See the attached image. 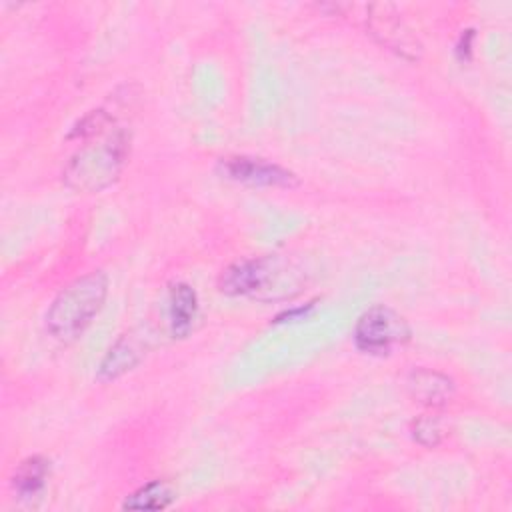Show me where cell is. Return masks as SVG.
Instances as JSON below:
<instances>
[{
    "instance_id": "1",
    "label": "cell",
    "mask_w": 512,
    "mask_h": 512,
    "mask_svg": "<svg viewBox=\"0 0 512 512\" xmlns=\"http://www.w3.org/2000/svg\"><path fill=\"white\" fill-rule=\"evenodd\" d=\"M228 296H246L260 302L284 300L294 296L300 286V272L280 256H258L234 262L218 280Z\"/></svg>"
},
{
    "instance_id": "2",
    "label": "cell",
    "mask_w": 512,
    "mask_h": 512,
    "mask_svg": "<svg viewBox=\"0 0 512 512\" xmlns=\"http://www.w3.org/2000/svg\"><path fill=\"white\" fill-rule=\"evenodd\" d=\"M108 278L104 272H88L58 292L46 312V330L58 342H74L92 324L104 306Z\"/></svg>"
},
{
    "instance_id": "3",
    "label": "cell",
    "mask_w": 512,
    "mask_h": 512,
    "mask_svg": "<svg viewBox=\"0 0 512 512\" xmlns=\"http://www.w3.org/2000/svg\"><path fill=\"white\" fill-rule=\"evenodd\" d=\"M130 152V136L124 128H114L96 142L82 146L66 164L62 180L76 192H100L122 172Z\"/></svg>"
},
{
    "instance_id": "4",
    "label": "cell",
    "mask_w": 512,
    "mask_h": 512,
    "mask_svg": "<svg viewBox=\"0 0 512 512\" xmlns=\"http://www.w3.org/2000/svg\"><path fill=\"white\" fill-rule=\"evenodd\" d=\"M410 338L408 322L390 306L378 304L368 308L354 326V344L360 352L386 356L394 346Z\"/></svg>"
},
{
    "instance_id": "5",
    "label": "cell",
    "mask_w": 512,
    "mask_h": 512,
    "mask_svg": "<svg viewBox=\"0 0 512 512\" xmlns=\"http://www.w3.org/2000/svg\"><path fill=\"white\" fill-rule=\"evenodd\" d=\"M222 176L242 182L248 186H296V176L264 158H252V156H230L222 158L218 164Z\"/></svg>"
},
{
    "instance_id": "6",
    "label": "cell",
    "mask_w": 512,
    "mask_h": 512,
    "mask_svg": "<svg viewBox=\"0 0 512 512\" xmlns=\"http://www.w3.org/2000/svg\"><path fill=\"white\" fill-rule=\"evenodd\" d=\"M366 22L370 32L390 50H396L398 54L416 58L420 52L418 40L410 34L394 6L390 4H370L366 8Z\"/></svg>"
},
{
    "instance_id": "7",
    "label": "cell",
    "mask_w": 512,
    "mask_h": 512,
    "mask_svg": "<svg viewBox=\"0 0 512 512\" xmlns=\"http://www.w3.org/2000/svg\"><path fill=\"white\" fill-rule=\"evenodd\" d=\"M144 354H146V346L142 336H136L134 332L122 334L102 358L98 368V380L112 382L124 376L126 372L134 370L142 362Z\"/></svg>"
},
{
    "instance_id": "8",
    "label": "cell",
    "mask_w": 512,
    "mask_h": 512,
    "mask_svg": "<svg viewBox=\"0 0 512 512\" xmlns=\"http://www.w3.org/2000/svg\"><path fill=\"white\" fill-rule=\"evenodd\" d=\"M196 316H198V296L194 288L186 282L172 284L168 292V318H170L172 334L176 338L188 336Z\"/></svg>"
},
{
    "instance_id": "9",
    "label": "cell",
    "mask_w": 512,
    "mask_h": 512,
    "mask_svg": "<svg viewBox=\"0 0 512 512\" xmlns=\"http://www.w3.org/2000/svg\"><path fill=\"white\" fill-rule=\"evenodd\" d=\"M408 390L422 404L442 406L452 398L454 382L446 374L420 368L408 376Z\"/></svg>"
},
{
    "instance_id": "10",
    "label": "cell",
    "mask_w": 512,
    "mask_h": 512,
    "mask_svg": "<svg viewBox=\"0 0 512 512\" xmlns=\"http://www.w3.org/2000/svg\"><path fill=\"white\" fill-rule=\"evenodd\" d=\"M50 474V462L42 456H30L22 460L14 472L12 486L22 498H32L42 492Z\"/></svg>"
},
{
    "instance_id": "11",
    "label": "cell",
    "mask_w": 512,
    "mask_h": 512,
    "mask_svg": "<svg viewBox=\"0 0 512 512\" xmlns=\"http://www.w3.org/2000/svg\"><path fill=\"white\" fill-rule=\"evenodd\" d=\"M174 500V490L162 482V480H152L138 490H134L126 500L122 502L124 510H164L172 504Z\"/></svg>"
},
{
    "instance_id": "12",
    "label": "cell",
    "mask_w": 512,
    "mask_h": 512,
    "mask_svg": "<svg viewBox=\"0 0 512 512\" xmlns=\"http://www.w3.org/2000/svg\"><path fill=\"white\" fill-rule=\"evenodd\" d=\"M442 424L436 416H420L412 426V436L422 446H436L442 440Z\"/></svg>"
}]
</instances>
